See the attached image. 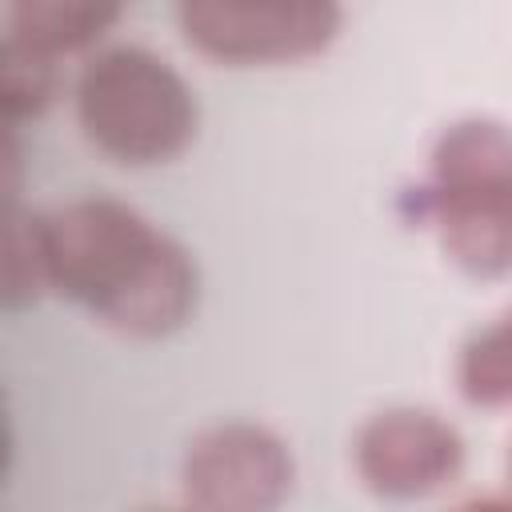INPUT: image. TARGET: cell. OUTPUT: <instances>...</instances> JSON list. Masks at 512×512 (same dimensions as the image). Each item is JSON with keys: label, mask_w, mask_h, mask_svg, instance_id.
<instances>
[{"label": "cell", "mask_w": 512, "mask_h": 512, "mask_svg": "<svg viewBox=\"0 0 512 512\" xmlns=\"http://www.w3.org/2000/svg\"><path fill=\"white\" fill-rule=\"evenodd\" d=\"M24 188V144L20 128L0 120V200H16Z\"/></svg>", "instance_id": "11"}, {"label": "cell", "mask_w": 512, "mask_h": 512, "mask_svg": "<svg viewBox=\"0 0 512 512\" xmlns=\"http://www.w3.org/2000/svg\"><path fill=\"white\" fill-rule=\"evenodd\" d=\"M184 40L216 64H296L344 24V0H176Z\"/></svg>", "instance_id": "4"}, {"label": "cell", "mask_w": 512, "mask_h": 512, "mask_svg": "<svg viewBox=\"0 0 512 512\" xmlns=\"http://www.w3.org/2000/svg\"><path fill=\"white\" fill-rule=\"evenodd\" d=\"M124 0H8V32L48 56L92 52L120 20Z\"/></svg>", "instance_id": "7"}, {"label": "cell", "mask_w": 512, "mask_h": 512, "mask_svg": "<svg viewBox=\"0 0 512 512\" xmlns=\"http://www.w3.org/2000/svg\"><path fill=\"white\" fill-rule=\"evenodd\" d=\"M48 292L40 212H32L24 196L0 200V312H24Z\"/></svg>", "instance_id": "8"}, {"label": "cell", "mask_w": 512, "mask_h": 512, "mask_svg": "<svg viewBox=\"0 0 512 512\" xmlns=\"http://www.w3.org/2000/svg\"><path fill=\"white\" fill-rule=\"evenodd\" d=\"M84 140L116 164L152 168L176 160L196 136V92L152 48H92L72 80Z\"/></svg>", "instance_id": "3"}, {"label": "cell", "mask_w": 512, "mask_h": 512, "mask_svg": "<svg viewBox=\"0 0 512 512\" xmlns=\"http://www.w3.org/2000/svg\"><path fill=\"white\" fill-rule=\"evenodd\" d=\"M444 256L476 276L500 280L512 264V140L492 116H464L440 128L428 152V180L412 192Z\"/></svg>", "instance_id": "2"}, {"label": "cell", "mask_w": 512, "mask_h": 512, "mask_svg": "<svg viewBox=\"0 0 512 512\" xmlns=\"http://www.w3.org/2000/svg\"><path fill=\"white\" fill-rule=\"evenodd\" d=\"M60 96V60L16 40L12 32L0 36V120L24 124L48 112Z\"/></svg>", "instance_id": "10"}, {"label": "cell", "mask_w": 512, "mask_h": 512, "mask_svg": "<svg viewBox=\"0 0 512 512\" xmlns=\"http://www.w3.org/2000/svg\"><path fill=\"white\" fill-rule=\"evenodd\" d=\"M8 452H12V428H8V412H4V396H0V480L8 468Z\"/></svg>", "instance_id": "12"}, {"label": "cell", "mask_w": 512, "mask_h": 512, "mask_svg": "<svg viewBox=\"0 0 512 512\" xmlns=\"http://www.w3.org/2000/svg\"><path fill=\"white\" fill-rule=\"evenodd\" d=\"M296 460L280 432L256 420H220L180 456V496L204 512H268L288 500Z\"/></svg>", "instance_id": "5"}, {"label": "cell", "mask_w": 512, "mask_h": 512, "mask_svg": "<svg viewBox=\"0 0 512 512\" xmlns=\"http://www.w3.org/2000/svg\"><path fill=\"white\" fill-rule=\"evenodd\" d=\"M464 436L432 408L392 404L372 412L352 440L360 484L384 500H420L444 492L464 472Z\"/></svg>", "instance_id": "6"}, {"label": "cell", "mask_w": 512, "mask_h": 512, "mask_svg": "<svg viewBox=\"0 0 512 512\" xmlns=\"http://www.w3.org/2000/svg\"><path fill=\"white\" fill-rule=\"evenodd\" d=\"M456 388L480 412H504L512 400V328L508 316L480 324L456 356Z\"/></svg>", "instance_id": "9"}, {"label": "cell", "mask_w": 512, "mask_h": 512, "mask_svg": "<svg viewBox=\"0 0 512 512\" xmlns=\"http://www.w3.org/2000/svg\"><path fill=\"white\" fill-rule=\"evenodd\" d=\"M48 288L120 336L160 340L196 312L192 252L116 196H76L40 212Z\"/></svg>", "instance_id": "1"}]
</instances>
